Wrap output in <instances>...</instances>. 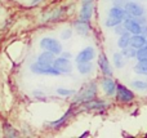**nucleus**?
I'll list each match as a JSON object with an SVG mask.
<instances>
[{"instance_id": "obj_1", "label": "nucleus", "mask_w": 147, "mask_h": 138, "mask_svg": "<svg viewBox=\"0 0 147 138\" xmlns=\"http://www.w3.org/2000/svg\"><path fill=\"white\" fill-rule=\"evenodd\" d=\"M97 93V84L94 81L88 83V84H84L81 87L80 92L76 94V97L74 98V103H84L88 102V101L93 100L96 97Z\"/></svg>"}, {"instance_id": "obj_2", "label": "nucleus", "mask_w": 147, "mask_h": 138, "mask_svg": "<svg viewBox=\"0 0 147 138\" xmlns=\"http://www.w3.org/2000/svg\"><path fill=\"white\" fill-rule=\"evenodd\" d=\"M124 21V9L119 7H114L109 10V15L105 22L107 27H114V26L119 25Z\"/></svg>"}, {"instance_id": "obj_3", "label": "nucleus", "mask_w": 147, "mask_h": 138, "mask_svg": "<svg viewBox=\"0 0 147 138\" xmlns=\"http://www.w3.org/2000/svg\"><path fill=\"white\" fill-rule=\"evenodd\" d=\"M30 69L34 74H39V75H54V76L61 75V72L54 69L53 65H43V63L36 62V63L31 65Z\"/></svg>"}, {"instance_id": "obj_4", "label": "nucleus", "mask_w": 147, "mask_h": 138, "mask_svg": "<svg viewBox=\"0 0 147 138\" xmlns=\"http://www.w3.org/2000/svg\"><path fill=\"white\" fill-rule=\"evenodd\" d=\"M145 14V9L137 3H128L124 5V18H137Z\"/></svg>"}, {"instance_id": "obj_5", "label": "nucleus", "mask_w": 147, "mask_h": 138, "mask_svg": "<svg viewBox=\"0 0 147 138\" xmlns=\"http://www.w3.org/2000/svg\"><path fill=\"white\" fill-rule=\"evenodd\" d=\"M40 46L44 49V50H48L52 52L53 54H59L62 52V46L56 39H52V38H44L41 39L40 41Z\"/></svg>"}, {"instance_id": "obj_6", "label": "nucleus", "mask_w": 147, "mask_h": 138, "mask_svg": "<svg viewBox=\"0 0 147 138\" xmlns=\"http://www.w3.org/2000/svg\"><path fill=\"white\" fill-rule=\"evenodd\" d=\"M92 13H93V0H81V9L80 14H79V20L89 22V20L92 18Z\"/></svg>"}, {"instance_id": "obj_7", "label": "nucleus", "mask_w": 147, "mask_h": 138, "mask_svg": "<svg viewBox=\"0 0 147 138\" xmlns=\"http://www.w3.org/2000/svg\"><path fill=\"white\" fill-rule=\"evenodd\" d=\"M115 90H116L117 100H120L121 102H130L134 98V93L130 89H128L127 87H124L123 84H117Z\"/></svg>"}, {"instance_id": "obj_8", "label": "nucleus", "mask_w": 147, "mask_h": 138, "mask_svg": "<svg viewBox=\"0 0 147 138\" xmlns=\"http://www.w3.org/2000/svg\"><path fill=\"white\" fill-rule=\"evenodd\" d=\"M53 67L56 70H58L61 74H67V72H71V70H72V66H71V63H70L69 58H65V57L54 59Z\"/></svg>"}, {"instance_id": "obj_9", "label": "nucleus", "mask_w": 147, "mask_h": 138, "mask_svg": "<svg viewBox=\"0 0 147 138\" xmlns=\"http://www.w3.org/2000/svg\"><path fill=\"white\" fill-rule=\"evenodd\" d=\"M124 27L129 34H141V23L136 21L134 18H124Z\"/></svg>"}, {"instance_id": "obj_10", "label": "nucleus", "mask_w": 147, "mask_h": 138, "mask_svg": "<svg viewBox=\"0 0 147 138\" xmlns=\"http://www.w3.org/2000/svg\"><path fill=\"white\" fill-rule=\"evenodd\" d=\"M94 57H96L94 49L92 48V46H86V48H84L83 50L78 54V57H76V62H78V63L79 62H90Z\"/></svg>"}, {"instance_id": "obj_11", "label": "nucleus", "mask_w": 147, "mask_h": 138, "mask_svg": "<svg viewBox=\"0 0 147 138\" xmlns=\"http://www.w3.org/2000/svg\"><path fill=\"white\" fill-rule=\"evenodd\" d=\"M98 66H99V69L102 70L105 76H112V69H111V66H110V62H109V59H107V57L105 56L103 53H101L98 57Z\"/></svg>"}, {"instance_id": "obj_12", "label": "nucleus", "mask_w": 147, "mask_h": 138, "mask_svg": "<svg viewBox=\"0 0 147 138\" xmlns=\"http://www.w3.org/2000/svg\"><path fill=\"white\" fill-rule=\"evenodd\" d=\"M102 88H103L106 94L112 96L115 93V89H116V84H115V81L110 76H106L102 80Z\"/></svg>"}, {"instance_id": "obj_13", "label": "nucleus", "mask_w": 147, "mask_h": 138, "mask_svg": "<svg viewBox=\"0 0 147 138\" xmlns=\"http://www.w3.org/2000/svg\"><path fill=\"white\" fill-rule=\"evenodd\" d=\"M74 26H75L76 31H78L79 34H80L81 36H88L89 31H90V26H89V22L88 21H76L75 23H74Z\"/></svg>"}, {"instance_id": "obj_14", "label": "nucleus", "mask_w": 147, "mask_h": 138, "mask_svg": "<svg viewBox=\"0 0 147 138\" xmlns=\"http://www.w3.org/2000/svg\"><path fill=\"white\" fill-rule=\"evenodd\" d=\"M145 44H146V36L141 35V34H136V35L130 36L129 45H132L133 48H136V49L142 48Z\"/></svg>"}, {"instance_id": "obj_15", "label": "nucleus", "mask_w": 147, "mask_h": 138, "mask_svg": "<svg viewBox=\"0 0 147 138\" xmlns=\"http://www.w3.org/2000/svg\"><path fill=\"white\" fill-rule=\"evenodd\" d=\"M85 103V110H101V108L107 107V103L105 101H99V100H90L88 102H84Z\"/></svg>"}, {"instance_id": "obj_16", "label": "nucleus", "mask_w": 147, "mask_h": 138, "mask_svg": "<svg viewBox=\"0 0 147 138\" xmlns=\"http://www.w3.org/2000/svg\"><path fill=\"white\" fill-rule=\"evenodd\" d=\"M54 59H56L54 58V54L52 53V52L45 50L44 53H41L40 56H39L38 62L39 63H43V65H53Z\"/></svg>"}, {"instance_id": "obj_17", "label": "nucleus", "mask_w": 147, "mask_h": 138, "mask_svg": "<svg viewBox=\"0 0 147 138\" xmlns=\"http://www.w3.org/2000/svg\"><path fill=\"white\" fill-rule=\"evenodd\" d=\"M93 70V65L90 62H79L78 63V71L80 74H89Z\"/></svg>"}, {"instance_id": "obj_18", "label": "nucleus", "mask_w": 147, "mask_h": 138, "mask_svg": "<svg viewBox=\"0 0 147 138\" xmlns=\"http://www.w3.org/2000/svg\"><path fill=\"white\" fill-rule=\"evenodd\" d=\"M129 40H130V35L128 31H124L123 34H120V38H119V41H117V45L120 48H124V46L129 45Z\"/></svg>"}, {"instance_id": "obj_19", "label": "nucleus", "mask_w": 147, "mask_h": 138, "mask_svg": "<svg viewBox=\"0 0 147 138\" xmlns=\"http://www.w3.org/2000/svg\"><path fill=\"white\" fill-rule=\"evenodd\" d=\"M136 53H137V49L133 48L132 45L124 46V48H123V52H121V54L125 57V58H134Z\"/></svg>"}, {"instance_id": "obj_20", "label": "nucleus", "mask_w": 147, "mask_h": 138, "mask_svg": "<svg viewBox=\"0 0 147 138\" xmlns=\"http://www.w3.org/2000/svg\"><path fill=\"white\" fill-rule=\"evenodd\" d=\"M134 71L137 74H146L147 72V59L138 61V63L134 66Z\"/></svg>"}, {"instance_id": "obj_21", "label": "nucleus", "mask_w": 147, "mask_h": 138, "mask_svg": "<svg viewBox=\"0 0 147 138\" xmlns=\"http://www.w3.org/2000/svg\"><path fill=\"white\" fill-rule=\"evenodd\" d=\"M71 114H72V110H69L63 116H62L61 119H59V120H56V121H53V123H51V125H52V127H54V128H56V127L62 125V124H63L65 121H66L67 119L70 118V116H71Z\"/></svg>"}, {"instance_id": "obj_22", "label": "nucleus", "mask_w": 147, "mask_h": 138, "mask_svg": "<svg viewBox=\"0 0 147 138\" xmlns=\"http://www.w3.org/2000/svg\"><path fill=\"white\" fill-rule=\"evenodd\" d=\"M114 63L117 69H121L124 66V56L121 53H115L114 54Z\"/></svg>"}, {"instance_id": "obj_23", "label": "nucleus", "mask_w": 147, "mask_h": 138, "mask_svg": "<svg viewBox=\"0 0 147 138\" xmlns=\"http://www.w3.org/2000/svg\"><path fill=\"white\" fill-rule=\"evenodd\" d=\"M136 58L138 61H142V59L147 58V45H143L142 48L137 49V53H136Z\"/></svg>"}, {"instance_id": "obj_24", "label": "nucleus", "mask_w": 147, "mask_h": 138, "mask_svg": "<svg viewBox=\"0 0 147 138\" xmlns=\"http://www.w3.org/2000/svg\"><path fill=\"white\" fill-rule=\"evenodd\" d=\"M132 87L138 90H147V83L141 81V80H136V81L132 83Z\"/></svg>"}, {"instance_id": "obj_25", "label": "nucleus", "mask_w": 147, "mask_h": 138, "mask_svg": "<svg viewBox=\"0 0 147 138\" xmlns=\"http://www.w3.org/2000/svg\"><path fill=\"white\" fill-rule=\"evenodd\" d=\"M4 133H5V136H7V137H17L18 136L17 132H16L12 127L8 125V124H5V125H4Z\"/></svg>"}, {"instance_id": "obj_26", "label": "nucleus", "mask_w": 147, "mask_h": 138, "mask_svg": "<svg viewBox=\"0 0 147 138\" xmlns=\"http://www.w3.org/2000/svg\"><path fill=\"white\" fill-rule=\"evenodd\" d=\"M57 93H58V94H61V96H71L75 92L71 90V89H62V88H59V89H57Z\"/></svg>"}, {"instance_id": "obj_27", "label": "nucleus", "mask_w": 147, "mask_h": 138, "mask_svg": "<svg viewBox=\"0 0 147 138\" xmlns=\"http://www.w3.org/2000/svg\"><path fill=\"white\" fill-rule=\"evenodd\" d=\"M114 27H115V32L119 34V35H120V34H123L124 31H127V30H125V27H124V25H121V23H119V25L114 26Z\"/></svg>"}, {"instance_id": "obj_28", "label": "nucleus", "mask_w": 147, "mask_h": 138, "mask_svg": "<svg viewBox=\"0 0 147 138\" xmlns=\"http://www.w3.org/2000/svg\"><path fill=\"white\" fill-rule=\"evenodd\" d=\"M71 35H72L71 30H65V31H63V32H62L61 38H62V39H63V40H67V39H70V38H71Z\"/></svg>"}, {"instance_id": "obj_29", "label": "nucleus", "mask_w": 147, "mask_h": 138, "mask_svg": "<svg viewBox=\"0 0 147 138\" xmlns=\"http://www.w3.org/2000/svg\"><path fill=\"white\" fill-rule=\"evenodd\" d=\"M114 4H115V7L121 8L127 4V0H114Z\"/></svg>"}, {"instance_id": "obj_30", "label": "nucleus", "mask_w": 147, "mask_h": 138, "mask_svg": "<svg viewBox=\"0 0 147 138\" xmlns=\"http://www.w3.org/2000/svg\"><path fill=\"white\" fill-rule=\"evenodd\" d=\"M141 35L147 36V25H146V23L141 25Z\"/></svg>"}, {"instance_id": "obj_31", "label": "nucleus", "mask_w": 147, "mask_h": 138, "mask_svg": "<svg viewBox=\"0 0 147 138\" xmlns=\"http://www.w3.org/2000/svg\"><path fill=\"white\" fill-rule=\"evenodd\" d=\"M62 56H63L65 58H71V53H69V52H65V53H62Z\"/></svg>"}, {"instance_id": "obj_32", "label": "nucleus", "mask_w": 147, "mask_h": 138, "mask_svg": "<svg viewBox=\"0 0 147 138\" xmlns=\"http://www.w3.org/2000/svg\"><path fill=\"white\" fill-rule=\"evenodd\" d=\"M39 1H41V0H32V4H36V3H39Z\"/></svg>"}, {"instance_id": "obj_33", "label": "nucleus", "mask_w": 147, "mask_h": 138, "mask_svg": "<svg viewBox=\"0 0 147 138\" xmlns=\"http://www.w3.org/2000/svg\"><path fill=\"white\" fill-rule=\"evenodd\" d=\"M145 45H147V39H146V44H145Z\"/></svg>"}, {"instance_id": "obj_34", "label": "nucleus", "mask_w": 147, "mask_h": 138, "mask_svg": "<svg viewBox=\"0 0 147 138\" xmlns=\"http://www.w3.org/2000/svg\"><path fill=\"white\" fill-rule=\"evenodd\" d=\"M146 137H147V133H146Z\"/></svg>"}, {"instance_id": "obj_35", "label": "nucleus", "mask_w": 147, "mask_h": 138, "mask_svg": "<svg viewBox=\"0 0 147 138\" xmlns=\"http://www.w3.org/2000/svg\"><path fill=\"white\" fill-rule=\"evenodd\" d=\"M146 75H147V72H146Z\"/></svg>"}, {"instance_id": "obj_36", "label": "nucleus", "mask_w": 147, "mask_h": 138, "mask_svg": "<svg viewBox=\"0 0 147 138\" xmlns=\"http://www.w3.org/2000/svg\"><path fill=\"white\" fill-rule=\"evenodd\" d=\"M146 59H147V58H146Z\"/></svg>"}]
</instances>
